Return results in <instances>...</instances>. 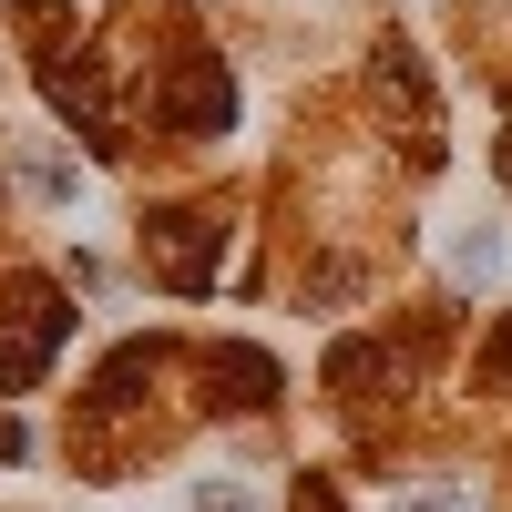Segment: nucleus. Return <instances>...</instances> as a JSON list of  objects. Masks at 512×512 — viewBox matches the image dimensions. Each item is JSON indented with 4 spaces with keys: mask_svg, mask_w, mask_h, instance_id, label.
<instances>
[{
    "mask_svg": "<svg viewBox=\"0 0 512 512\" xmlns=\"http://www.w3.org/2000/svg\"><path fill=\"white\" fill-rule=\"evenodd\" d=\"M185 502H195V512H256V482H195Z\"/></svg>",
    "mask_w": 512,
    "mask_h": 512,
    "instance_id": "1",
    "label": "nucleus"
}]
</instances>
